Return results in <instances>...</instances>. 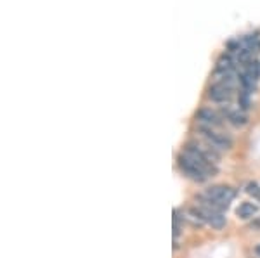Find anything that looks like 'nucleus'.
<instances>
[{"mask_svg": "<svg viewBox=\"0 0 260 258\" xmlns=\"http://www.w3.org/2000/svg\"><path fill=\"white\" fill-rule=\"evenodd\" d=\"M240 62H238L236 56L229 52H222L215 61V66H213V75H236L240 69H238Z\"/></svg>", "mask_w": 260, "mask_h": 258, "instance_id": "nucleus-8", "label": "nucleus"}, {"mask_svg": "<svg viewBox=\"0 0 260 258\" xmlns=\"http://www.w3.org/2000/svg\"><path fill=\"white\" fill-rule=\"evenodd\" d=\"M257 82H258L257 78H255L253 75H250L245 68H241L240 71H238V83H240V89L248 90V92L253 94L255 89H257Z\"/></svg>", "mask_w": 260, "mask_h": 258, "instance_id": "nucleus-10", "label": "nucleus"}, {"mask_svg": "<svg viewBox=\"0 0 260 258\" xmlns=\"http://www.w3.org/2000/svg\"><path fill=\"white\" fill-rule=\"evenodd\" d=\"M258 211V206L253 205L251 201H243L240 203V206L236 208V217L241 218V220H248V218H253V215Z\"/></svg>", "mask_w": 260, "mask_h": 258, "instance_id": "nucleus-11", "label": "nucleus"}, {"mask_svg": "<svg viewBox=\"0 0 260 258\" xmlns=\"http://www.w3.org/2000/svg\"><path fill=\"white\" fill-rule=\"evenodd\" d=\"M255 253H257V255L260 256V244H258V246H257V248H255Z\"/></svg>", "mask_w": 260, "mask_h": 258, "instance_id": "nucleus-17", "label": "nucleus"}, {"mask_svg": "<svg viewBox=\"0 0 260 258\" xmlns=\"http://www.w3.org/2000/svg\"><path fill=\"white\" fill-rule=\"evenodd\" d=\"M194 130H196L198 139L207 142L208 145H212V148L217 149L219 153H228L233 149L234 140L225 130H219V128H212V127L200 125V123H194Z\"/></svg>", "mask_w": 260, "mask_h": 258, "instance_id": "nucleus-4", "label": "nucleus"}, {"mask_svg": "<svg viewBox=\"0 0 260 258\" xmlns=\"http://www.w3.org/2000/svg\"><path fill=\"white\" fill-rule=\"evenodd\" d=\"M182 153H186V155L191 156L196 163H200L201 168L208 173L210 178L219 173V161L222 158V153L213 149L212 145H208L207 142H203L198 137L186 140L182 145Z\"/></svg>", "mask_w": 260, "mask_h": 258, "instance_id": "nucleus-1", "label": "nucleus"}, {"mask_svg": "<svg viewBox=\"0 0 260 258\" xmlns=\"http://www.w3.org/2000/svg\"><path fill=\"white\" fill-rule=\"evenodd\" d=\"M194 118H196V123L207 125V127H212V128H219V130H225V125H228L225 118L220 115V111L212 106L198 107Z\"/></svg>", "mask_w": 260, "mask_h": 258, "instance_id": "nucleus-6", "label": "nucleus"}, {"mask_svg": "<svg viewBox=\"0 0 260 258\" xmlns=\"http://www.w3.org/2000/svg\"><path fill=\"white\" fill-rule=\"evenodd\" d=\"M236 196V191L231 186L225 184H219V186H210L203 191V193H198L194 196L196 205L212 208L215 211H220L224 213V210H228L231 201Z\"/></svg>", "mask_w": 260, "mask_h": 258, "instance_id": "nucleus-2", "label": "nucleus"}, {"mask_svg": "<svg viewBox=\"0 0 260 258\" xmlns=\"http://www.w3.org/2000/svg\"><path fill=\"white\" fill-rule=\"evenodd\" d=\"M175 163H177V168L179 172L182 173L186 178H189V180L196 182V184H205V182L210 180V177H208V173L205 172L201 166L196 163L194 160H192L191 156H187L186 153L180 151L177 158H175Z\"/></svg>", "mask_w": 260, "mask_h": 258, "instance_id": "nucleus-5", "label": "nucleus"}, {"mask_svg": "<svg viewBox=\"0 0 260 258\" xmlns=\"http://www.w3.org/2000/svg\"><path fill=\"white\" fill-rule=\"evenodd\" d=\"M217 109L220 111V115L225 118L228 125H233L236 128H241L248 123V115L245 111H241L240 107H233L231 104H224V106H219Z\"/></svg>", "mask_w": 260, "mask_h": 258, "instance_id": "nucleus-9", "label": "nucleus"}, {"mask_svg": "<svg viewBox=\"0 0 260 258\" xmlns=\"http://www.w3.org/2000/svg\"><path fill=\"white\" fill-rule=\"evenodd\" d=\"M241 40H243V45H245V47H248L251 51L257 52L258 44H260V30H251L248 33H245V35H241Z\"/></svg>", "mask_w": 260, "mask_h": 258, "instance_id": "nucleus-12", "label": "nucleus"}, {"mask_svg": "<svg viewBox=\"0 0 260 258\" xmlns=\"http://www.w3.org/2000/svg\"><path fill=\"white\" fill-rule=\"evenodd\" d=\"M246 193H248L253 199H258L260 201V186L257 182H250V184L246 186Z\"/></svg>", "mask_w": 260, "mask_h": 258, "instance_id": "nucleus-16", "label": "nucleus"}, {"mask_svg": "<svg viewBox=\"0 0 260 258\" xmlns=\"http://www.w3.org/2000/svg\"><path fill=\"white\" fill-rule=\"evenodd\" d=\"M255 56H257V52L255 51H251V49H248V47H243L241 52L236 56V59H238V62H240V66H246V64H250L253 59H257Z\"/></svg>", "mask_w": 260, "mask_h": 258, "instance_id": "nucleus-15", "label": "nucleus"}, {"mask_svg": "<svg viewBox=\"0 0 260 258\" xmlns=\"http://www.w3.org/2000/svg\"><path fill=\"white\" fill-rule=\"evenodd\" d=\"M243 47H245V45H243L241 36H233V39H229L225 42V52L233 54V56H238Z\"/></svg>", "mask_w": 260, "mask_h": 258, "instance_id": "nucleus-14", "label": "nucleus"}, {"mask_svg": "<svg viewBox=\"0 0 260 258\" xmlns=\"http://www.w3.org/2000/svg\"><path fill=\"white\" fill-rule=\"evenodd\" d=\"M205 97L208 99L213 104H219V106H224V104H231L234 99V90L229 89V87L222 85V83H215L212 82L208 85L207 92H205Z\"/></svg>", "mask_w": 260, "mask_h": 258, "instance_id": "nucleus-7", "label": "nucleus"}, {"mask_svg": "<svg viewBox=\"0 0 260 258\" xmlns=\"http://www.w3.org/2000/svg\"><path fill=\"white\" fill-rule=\"evenodd\" d=\"M186 222H189L191 226L200 227V226H210L217 231H220L222 227L225 226V217L220 211H215L212 208L201 206V205H194L191 208H187L186 211Z\"/></svg>", "mask_w": 260, "mask_h": 258, "instance_id": "nucleus-3", "label": "nucleus"}, {"mask_svg": "<svg viewBox=\"0 0 260 258\" xmlns=\"http://www.w3.org/2000/svg\"><path fill=\"white\" fill-rule=\"evenodd\" d=\"M238 107L241 111H245V113L251 109V92L238 89Z\"/></svg>", "mask_w": 260, "mask_h": 258, "instance_id": "nucleus-13", "label": "nucleus"}]
</instances>
